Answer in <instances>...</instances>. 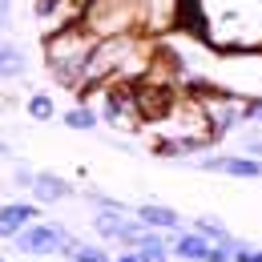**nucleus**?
Wrapping results in <instances>:
<instances>
[{"instance_id": "7", "label": "nucleus", "mask_w": 262, "mask_h": 262, "mask_svg": "<svg viewBox=\"0 0 262 262\" xmlns=\"http://www.w3.org/2000/svg\"><path fill=\"white\" fill-rule=\"evenodd\" d=\"M25 73H29V57L20 53V45H12V40H0V81L25 77Z\"/></svg>"}, {"instance_id": "15", "label": "nucleus", "mask_w": 262, "mask_h": 262, "mask_svg": "<svg viewBox=\"0 0 262 262\" xmlns=\"http://www.w3.org/2000/svg\"><path fill=\"white\" fill-rule=\"evenodd\" d=\"M238 141H242V154H250V158H258V162H262V137L250 129V121L238 125Z\"/></svg>"}, {"instance_id": "11", "label": "nucleus", "mask_w": 262, "mask_h": 262, "mask_svg": "<svg viewBox=\"0 0 262 262\" xmlns=\"http://www.w3.org/2000/svg\"><path fill=\"white\" fill-rule=\"evenodd\" d=\"M194 230L202 234V238H210V242H222V238H230L226 222H222V218H214V214H202V218L194 222Z\"/></svg>"}, {"instance_id": "5", "label": "nucleus", "mask_w": 262, "mask_h": 262, "mask_svg": "<svg viewBox=\"0 0 262 262\" xmlns=\"http://www.w3.org/2000/svg\"><path fill=\"white\" fill-rule=\"evenodd\" d=\"M206 246H210V238H202L198 230H173L169 254L182 262H206Z\"/></svg>"}, {"instance_id": "10", "label": "nucleus", "mask_w": 262, "mask_h": 262, "mask_svg": "<svg viewBox=\"0 0 262 262\" xmlns=\"http://www.w3.org/2000/svg\"><path fill=\"white\" fill-rule=\"evenodd\" d=\"M125 109H129V101H125V93H117V89H109L105 93V109H101L97 121H109V125H117L121 117H125Z\"/></svg>"}, {"instance_id": "3", "label": "nucleus", "mask_w": 262, "mask_h": 262, "mask_svg": "<svg viewBox=\"0 0 262 262\" xmlns=\"http://www.w3.org/2000/svg\"><path fill=\"white\" fill-rule=\"evenodd\" d=\"M33 198H36V206H53V202H65V198H73L77 190L69 186L61 173H49V169H40V173H33Z\"/></svg>"}, {"instance_id": "14", "label": "nucleus", "mask_w": 262, "mask_h": 262, "mask_svg": "<svg viewBox=\"0 0 262 262\" xmlns=\"http://www.w3.org/2000/svg\"><path fill=\"white\" fill-rule=\"evenodd\" d=\"M198 145H202L198 137H182V141H162L154 154H158V158H186V154H194Z\"/></svg>"}, {"instance_id": "12", "label": "nucleus", "mask_w": 262, "mask_h": 262, "mask_svg": "<svg viewBox=\"0 0 262 262\" xmlns=\"http://www.w3.org/2000/svg\"><path fill=\"white\" fill-rule=\"evenodd\" d=\"M61 121H65L69 129H85V133H89V129H97V113H93L89 105H77V109H69Z\"/></svg>"}, {"instance_id": "4", "label": "nucleus", "mask_w": 262, "mask_h": 262, "mask_svg": "<svg viewBox=\"0 0 262 262\" xmlns=\"http://www.w3.org/2000/svg\"><path fill=\"white\" fill-rule=\"evenodd\" d=\"M33 218H40L36 202H4L0 206V238H12L20 226H29Z\"/></svg>"}, {"instance_id": "22", "label": "nucleus", "mask_w": 262, "mask_h": 262, "mask_svg": "<svg viewBox=\"0 0 262 262\" xmlns=\"http://www.w3.org/2000/svg\"><path fill=\"white\" fill-rule=\"evenodd\" d=\"M0 262H8V258H4V254H0Z\"/></svg>"}, {"instance_id": "21", "label": "nucleus", "mask_w": 262, "mask_h": 262, "mask_svg": "<svg viewBox=\"0 0 262 262\" xmlns=\"http://www.w3.org/2000/svg\"><path fill=\"white\" fill-rule=\"evenodd\" d=\"M109 262H137V254L129 250V254H117V258H109Z\"/></svg>"}, {"instance_id": "18", "label": "nucleus", "mask_w": 262, "mask_h": 262, "mask_svg": "<svg viewBox=\"0 0 262 262\" xmlns=\"http://www.w3.org/2000/svg\"><path fill=\"white\" fill-rule=\"evenodd\" d=\"M242 121L262 125V101H242Z\"/></svg>"}, {"instance_id": "20", "label": "nucleus", "mask_w": 262, "mask_h": 262, "mask_svg": "<svg viewBox=\"0 0 262 262\" xmlns=\"http://www.w3.org/2000/svg\"><path fill=\"white\" fill-rule=\"evenodd\" d=\"M0 158H4V162H16V154H12V145H8L4 137H0Z\"/></svg>"}, {"instance_id": "8", "label": "nucleus", "mask_w": 262, "mask_h": 262, "mask_svg": "<svg viewBox=\"0 0 262 262\" xmlns=\"http://www.w3.org/2000/svg\"><path fill=\"white\" fill-rule=\"evenodd\" d=\"M57 254L69 258V262H109V254H105L101 246H85V242H77L73 234L61 242V250H57Z\"/></svg>"}, {"instance_id": "16", "label": "nucleus", "mask_w": 262, "mask_h": 262, "mask_svg": "<svg viewBox=\"0 0 262 262\" xmlns=\"http://www.w3.org/2000/svg\"><path fill=\"white\" fill-rule=\"evenodd\" d=\"M141 234H145V222H141V218H121V226H117V238H113V242H125V246H133Z\"/></svg>"}, {"instance_id": "13", "label": "nucleus", "mask_w": 262, "mask_h": 262, "mask_svg": "<svg viewBox=\"0 0 262 262\" xmlns=\"http://www.w3.org/2000/svg\"><path fill=\"white\" fill-rule=\"evenodd\" d=\"M29 117H33V121H53V117H57L53 97H49V93H33V97H29Z\"/></svg>"}, {"instance_id": "17", "label": "nucleus", "mask_w": 262, "mask_h": 262, "mask_svg": "<svg viewBox=\"0 0 262 262\" xmlns=\"http://www.w3.org/2000/svg\"><path fill=\"white\" fill-rule=\"evenodd\" d=\"M234 262H262V246H246L234 238Z\"/></svg>"}, {"instance_id": "9", "label": "nucleus", "mask_w": 262, "mask_h": 262, "mask_svg": "<svg viewBox=\"0 0 262 262\" xmlns=\"http://www.w3.org/2000/svg\"><path fill=\"white\" fill-rule=\"evenodd\" d=\"M121 218H125V210H97L93 214V230H97L101 238H117V226H121Z\"/></svg>"}, {"instance_id": "6", "label": "nucleus", "mask_w": 262, "mask_h": 262, "mask_svg": "<svg viewBox=\"0 0 262 262\" xmlns=\"http://www.w3.org/2000/svg\"><path fill=\"white\" fill-rule=\"evenodd\" d=\"M137 218H141L149 230H162V234L182 230V214L169 210V206H162V202H145V206H137Z\"/></svg>"}, {"instance_id": "19", "label": "nucleus", "mask_w": 262, "mask_h": 262, "mask_svg": "<svg viewBox=\"0 0 262 262\" xmlns=\"http://www.w3.org/2000/svg\"><path fill=\"white\" fill-rule=\"evenodd\" d=\"M33 165H25V162H16V186H20V190H29V186H33Z\"/></svg>"}, {"instance_id": "2", "label": "nucleus", "mask_w": 262, "mask_h": 262, "mask_svg": "<svg viewBox=\"0 0 262 262\" xmlns=\"http://www.w3.org/2000/svg\"><path fill=\"white\" fill-rule=\"evenodd\" d=\"M198 169H210V173H230V178H262V162L258 158H250V154H242V158H198Z\"/></svg>"}, {"instance_id": "1", "label": "nucleus", "mask_w": 262, "mask_h": 262, "mask_svg": "<svg viewBox=\"0 0 262 262\" xmlns=\"http://www.w3.org/2000/svg\"><path fill=\"white\" fill-rule=\"evenodd\" d=\"M69 238V226L61 222H45V218H33L29 226H20L8 242L20 258H53L61 250V242Z\"/></svg>"}]
</instances>
